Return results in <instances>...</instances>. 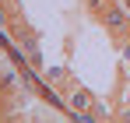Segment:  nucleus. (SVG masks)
<instances>
[{
  "label": "nucleus",
  "instance_id": "f257e3e1",
  "mask_svg": "<svg viewBox=\"0 0 130 123\" xmlns=\"http://www.w3.org/2000/svg\"><path fill=\"white\" fill-rule=\"evenodd\" d=\"M99 21H102V28H109L116 39H123V35H130V7L123 4V0H116V4H109L106 11L99 14Z\"/></svg>",
  "mask_w": 130,
  "mask_h": 123
},
{
  "label": "nucleus",
  "instance_id": "f03ea898",
  "mask_svg": "<svg viewBox=\"0 0 130 123\" xmlns=\"http://www.w3.org/2000/svg\"><path fill=\"white\" fill-rule=\"evenodd\" d=\"M63 105L74 113V116H88V113L95 109V95H91V88H85V84H74V88L67 91Z\"/></svg>",
  "mask_w": 130,
  "mask_h": 123
},
{
  "label": "nucleus",
  "instance_id": "7ed1b4c3",
  "mask_svg": "<svg viewBox=\"0 0 130 123\" xmlns=\"http://www.w3.org/2000/svg\"><path fill=\"white\" fill-rule=\"evenodd\" d=\"M46 81L53 84V88H63V81H67V70H63V67H49V70H46Z\"/></svg>",
  "mask_w": 130,
  "mask_h": 123
},
{
  "label": "nucleus",
  "instance_id": "20e7f679",
  "mask_svg": "<svg viewBox=\"0 0 130 123\" xmlns=\"http://www.w3.org/2000/svg\"><path fill=\"white\" fill-rule=\"evenodd\" d=\"M109 4H116V0H85V7H88V14H95V18H99V14H102V11H106Z\"/></svg>",
  "mask_w": 130,
  "mask_h": 123
}]
</instances>
